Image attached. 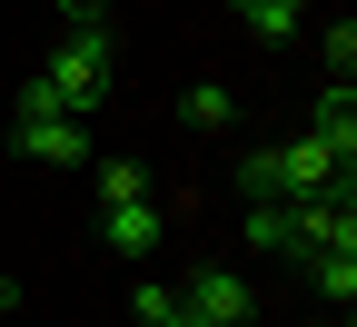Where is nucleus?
I'll use <instances>...</instances> for the list:
<instances>
[{
    "mask_svg": "<svg viewBox=\"0 0 357 327\" xmlns=\"http://www.w3.org/2000/svg\"><path fill=\"white\" fill-rule=\"evenodd\" d=\"M109 30L100 20H70V40L50 50V70L40 79H20V109H70V119H100V100H109Z\"/></svg>",
    "mask_w": 357,
    "mask_h": 327,
    "instance_id": "f257e3e1",
    "label": "nucleus"
},
{
    "mask_svg": "<svg viewBox=\"0 0 357 327\" xmlns=\"http://www.w3.org/2000/svg\"><path fill=\"white\" fill-rule=\"evenodd\" d=\"M318 248H357V199L347 189L278 199V258H318Z\"/></svg>",
    "mask_w": 357,
    "mask_h": 327,
    "instance_id": "f03ea898",
    "label": "nucleus"
},
{
    "mask_svg": "<svg viewBox=\"0 0 357 327\" xmlns=\"http://www.w3.org/2000/svg\"><path fill=\"white\" fill-rule=\"evenodd\" d=\"M178 307H189L199 327H258L248 268H189V277H178Z\"/></svg>",
    "mask_w": 357,
    "mask_h": 327,
    "instance_id": "7ed1b4c3",
    "label": "nucleus"
},
{
    "mask_svg": "<svg viewBox=\"0 0 357 327\" xmlns=\"http://www.w3.org/2000/svg\"><path fill=\"white\" fill-rule=\"evenodd\" d=\"M10 149L40 159V169H79L89 159V119H70V109H10Z\"/></svg>",
    "mask_w": 357,
    "mask_h": 327,
    "instance_id": "20e7f679",
    "label": "nucleus"
},
{
    "mask_svg": "<svg viewBox=\"0 0 357 327\" xmlns=\"http://www.w3.org/2000/svg\"><path fill=\"white\" fill-rule=\"evenodd\" d=\"M169 238V199H119V208H100V248L109 258H149Z\"/></svg>",
    "mask_w": 357,
    "mask_h": 327,
    "instance_id": "39448f33",
    "label": "nucleus"
},
{
    "mask_svg": "<svg viewBox=\"0 0 357 327\" xmlns=\"http://www.w3.org/2000/svg\"><path fill=\"white\" fill-rule=\"evenodd\" d=\"M307 139H328L337 159H357V89H347V79H328V89H318V109H307Z\"/></svg>",
    "mask_w": 357,
    "mask_h": 327,
    "instance_id": "423d86ee",
    "label": "nucleus"
},
{
    "mask_svg": "<svg viewBox=\"0 0 357 327\" xmlns=\"http://www.w3.org/2000/svg\"><path fill=\"white\" fill-rule=\"evenodd\" d=\"M307 277H318V298L347 317L357 307V248H318V258H307Z\"/></svg>",
    "mask_w": 357,
    "mask_h": 327,
    "instance_id": "0eeeda50",
    "label": "nucleus"
},
{
    "mask_svg": "<svg viewBox=\"0 0 357 327\" xmlns=\"http://www.w3.org/2000/svg\"><path fill=\"white\" fill-rule=\"evenodd\" d=\"M178 119H189V129H208V139H218V129H229V119H238V100H229V89H218V79H189V89H178Z\"/></svg>",
    "mask_w": 357,
    "mask_h": 327,
    "instance_id": "6e6552de",
    "label": "nucleus"
},
{
    "mask_svg": "<svg viewBox=\"0 0 357 327\" xmlns=\"http://www.w3.org/2000/svg\"><path fill=\"white\" fill-rule=\"evenodd\" d=\"M229 10H238V20H248L258 40H288V30L307 20V0H229Z\"/></svg>",
    "mask_w": 357,
    "mask_h": 327,
    "instance_id": "1a4fd4ad",
    "label": "nucleus"
},
{
    "mask_svg": "<svg viewBox=\"0 0 357 327\" xmlns=\"http://www.w3.org/2000/svg\"><path fill=\"white\" fill-rule=\"evenodd\" d=\"M119 199H159L139 159H100V208H119Z\"/></svg>",
    "mask_w": 357,
    "mask_h": 327,
    "instance_id": "9d476101",
    "label": "nucleus"
},
{
    "mask_svg": "<svg viewBox=\"0 0 357 327\" xmlns=\"http://www.w3.org/2000/svg\"><path fill=\"white\" fill-rule=\"evenodd\" d=\"M129 317H139V327H199L189 307H178V288H159V277H149L139 298H129Z\"/></svg>",
    "mask_w": 357,
    "mask_h": 327,
    "instance_id": "9b49d317",
    "label": "nucleus"
},
{
    "mask_svg": "<svg viewBox=\"0 0 357 327\" xmlns=\"http://www.w3.org/2000/svg\"><path fill=\"white\" fill-rule=\"evenodd\" d=\"M347 70H357V30H347V20H328V79H347Z\"/></svg>",
    "mask_w": 357,
    "mask_h": 327,
    "instance_id": "f8f14e48",
    "label": "nucleus"
},
{
    "mask_svg": "<svg viewBox=\"0 0 357 327\" xmlns=\"http://www.w3.org/2000/svg\"><path fill=\"white\" fill-rule=\"evenodd\" d=\"M60 10H70V20H100V0H60Z\"/></svg>",
    "mask_w": 357,
    "mask_h": 327,
    "instance_id": "ddd939ff",
    "label": "nucleus"
},
{
    "mask_svg": "<svg viewBox=\"0 0 357 327\" xmlns=\"http://www.w3.org/2000/svg\"><path fill=\"white\" fill-rule=\"evenodd\" d=\"M10 307H20V277H0V317H10Z\"/></svg>",
    "mask_w": 357,
    "mask_h": 327,
    "instance_id": "4468645a",
    "label": "nucleus"
},
{
    "mask_svg": "<svg viewBox=\"0 0 357 327\" xmlns=\"http://www.w3.org/2000/svg\"><path fill=\"white\" fill-rule=\"evenodd\" d=\"M337 327H347V317H337Z\"/></svg>",
    "mask_w": 357,
    "mask_h": 327,
    "instance_id": "2eb2a0df",
    "label": "nucleus"
}]
</instances>
